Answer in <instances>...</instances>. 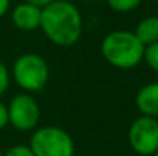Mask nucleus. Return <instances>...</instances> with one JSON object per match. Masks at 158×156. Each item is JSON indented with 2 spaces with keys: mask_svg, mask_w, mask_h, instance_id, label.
<instances>
[{
  "mask_svg": "<svg viewBox=\"0 0 158 156\" xmlns=\"http://www.w3.org/2000/svg\"><path fill=\"white\" fill-rule=\"evenodd\" d=\"M40 29L55 46L69 48L83 34V18L72 2L54 0L42 9Z\"/></svg>",
  "mask_w": 158,
  "mask_h": 156,
  "instance_id": "nucleus-1",
  "label": "nucleus"
},
{
  "mask_svg": "<svg viewBox=\"0 0 158 156\" xmlns=\"http://www.w3.org/2000/svg\"><path fill=\"white\" fill-rule=\"evenodd\" d=\"M146 46L132 31H112L102 40L100 51L106 61L118 69L137 67L144 58Z\"/></svg>",
  "mask_w": 158,
  "mask_h": 156,
  "instance_id": "nucleus-2",
  "label": "nucleus"
},
{
  "mask_svg": "<svg viewBox=\"0 0 158 156\" xmlns=\"http://www.w3.org/2000/svg\"><path fill=\"white\" fill-rule=\"evenodd\" d=\"M12 78L25 94L39 92L48 84L49 66L42 55L28 52L15 58L12 64Z\"/></svg>",
  "mask_w": 158,
  "mask_h": 156,
  "instance_id": "nucleus-3",
  "label": "nucleus"
},
{
  "mask_svg": "<svg viewBox=\"0 0 158 156\" xmlns=\"http://www.w3.org/2000/svg\"><path fill=\"white\" fill-rule=\"evenodd\" d=\"M29 149L34 156H75L74 139L57 126L35 129L29 139Z\"/></svg>",
  "mask_w": 158,
  "mask_h": 156,
  "instance_id": "nucleus-4",
  "label": "nucleus"
},
{
  "mask_svg": "<svg viewBox=\"0 0 158 156\" xmlns=\"http://www.w3.org/2000/svg\"><path fill=\"white\" fill-rule=\"evenodd\" d=\"M131 149L140 156H152L158 150V119L140 115L127 130Z\"/></svg>",
  "mask_w": 158,
  "mask_h": 156,
  "instance_id": "nucleus-5",
  "label": "nucleus"
},
{
  "mask_svg": "<svg viewBox=\"0 0 158 156\" xmlns=\"http://www.w3.org/2000/svg\"><path fill=\"white\" fill-rule=\"evenodd\" d=\"M9 124L20 132H31L39 126L40 106L29 94H17L8 106Z\"/></svg>",
  "mask_w": 158,
  "mask_h": 156,
  "instance_id": "nucleus-6",
  "label": "nucleus"
},
{
  "mask_svg": "<svg viewBox=\"0 0 158 156\" xmlns=\"http://www.w3.org/2000/svg\"><path fill=\"white\" fill-rule=\"evenodd\" d=\"M11 18L15 28L22 31H35L42 25V8L26 2L19 3L12 9Z\"/></svg>",
  "mask_w": 158,
  "mask_h": 156,
  "instance_id": "nucleus-7",
  "label": "nucleus"
},
{
  "mask_svg": "<svg viewBox=\"0 0 158 156\" xmlns=\"http://www.w3.org/2000/svg\"><path fill=\"white\" fill-rule=\"evenodd\" d=\"M135 106L143 116L158 119V83L144 84L135 97Z\"/></svg>",
  "mask_w": 158,
  "mask_h": 156,
  "instance_id": "nucleus-8",
  "label": "nucleus"
},
{
  "mask_svg": "<svg viewBox=\"0 0 158 156\" xmlns=\"http://www.w3.org/2000/svg\"><path fill=\"white\" fill-rule=\"evenodd\" d=\"M134 34L137 35V38L144 45H154L158 42V17L157 15H149L144 17L143 20L138 22Z\"/></svg>",
  "mask_w": 158,
  "mask_h": 156,
  "instance_id": "nucleus-9",
  "label": "nucleus"
},
{
  "mask_svg": "<svg viewBox=\"0 0 158 156\" xmlns=\"http://www.w3.org/2000/svg\"><path fill=\"white\" fill-rule=\"evenodd\" d=\"M107 6L115 12H131L137 9L143 0H106Z\"/></svg>",
  "mask_w": 158,
  "mask_h": 156,
  "instance_id": "nucleus-10",
  "label": "nucleus"
},
{
  "mask_svg": "<svg viewBox=\"0 0 158 156\" xmlns=\"http://www.w3.org/2000/svg\"><path fill=\"white\" fill-rule=\"evenodd\" d=\"M143 60L146 61V64L154 72L158 74V42L154 43V45L146 46V49H144V58Z\"/></svg>",
  "mask_w": 158,
  "mask_h": 156,
  "instance_id": "nucleus-11",
  "label": "nucleus"
},
{
  "mask_svg": "<svg viewBox=\"0 0 158 156\" xmlns=\"http://www.w3.org/2000/svg\"><path fill=\"white\" fill-rule=\"evenodd\" d=\"M9 80H11L9 70H8L6 64L0 60V97L8 90V87H9Z\"/></svg>",
  "mask_w": 158,
  "mask_h": 156,
  "instance_id": "nucleus-12",
  "label": "nucleus"
},
{
  "mask_svg": "<svg viewBox=\"0 0 158 156\" xmlns=\"http://www.w3.org/2000/svg\"><path fill=\"white\" fill-rule=\"evenodd\" d=\"M3 156H34V153L29 149V146L17 144V146H12L6 153H3Z\"/></svg>",
  "mask_w": 158,
  "mask_h": 156,
  "instance_id": "nucleus-13",
  "label": "nucleus"
},
{
  "mask_svg": "<svg viewBox=\"0 0 158 156\" xmlns=\"http://www.w3.org/2000/svg\"><path fill=\"white\" fill-rule=\"evenodd\" d=\"M9 124V113H8V106L0 101V130L5 129Z\"/></svg>",
  "mask_w": 158,
  "mask_h": 156,
  "instance_id": "nucleus-14",
  "label": "nucleus"
},
{
  "mask_svg": "<svg viewBox=\"0 0 158 156\" xmlns=\"http://www.w3.org/2000/svg\"><path fill=\"white\" fill-rule=\"evenodd\" d=\"M26 3H31V5H34V6H39V8H45V6H48L51 2H54V0H25Z\"/></svg>",
  "mask_w": 158,
  "mask_h": 156,
  "instance_id": "nucleus-15",
  "label": "nucleus"
},
{
  "mask_svg": "<svg viewBox=\"0 0 158 156\" xmlns=\"http://www.w3.org/2000/svg\"><path fill=\"white\" fill-rule=\"evenodd\" d=\"M9 5H11V0H0V18L9 11Z\"/></svg>",
  "mask_w": 158,
  "mask_h": 156,
  "instance_id": "nucleus-16",
  "label": "nucleus"
},
{
  "mask_svg": "<svg viewBox=\"0 0 158 156\" xmlns=\"http://www.w3.org/2000/svg\"><path fill=\"white\" fill-rule=\"evenodd\" d=\"M152 156H158V150H157V152H155V153H154V155H152Z\"/></svg>",
  "mask_w": 158,
  "mask_h": 156,
  "instance_id": "nucleus-17",
  "label": "nucleus"
},
{
  "mask_svg": "<svg viewBox=\"0 0 158 156\" xmlns=\"http://www.w3.org/2000/svg\"><path fill=\"white\" fill-rule=\"evenodd\" d=\"M60 2H72V0H60Z\"/></svg>",
  "mask_w": 158,
  "mask_h": 156,
  "instance_id": "nucleus-18",
  "label": "nucleus"
},
{
  "mask_svg": "<svg viewBox=\"0 0 158 156\" xmlns=\"http://www.w3.org/2000/svg\"><path fill=\"white\" fill-rule=\"evenodd\" d=\"M0 156H3V152H2V150H0Z\"/></svg>",
  "mask_w": 158,
  "mask_h": 156,
  "instance_id": "nucleus-19",
  "label": "nucleus"
},
{
  "mask_svg": "<svg viewBox=\"0 0 158 156\" xmlns=\"http://www.w3.org/2000/svg\"><path fill=\"white\" fill-rule=\"evenodd\" d=\"M151 2H157V3H158V0H151Z\"/></svg>",
  "mask_w": 158,
  "mask_h": 156,
  "instance_id": "nucleus-20",
  "label": "nucleus"
}]
</instances>
